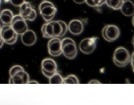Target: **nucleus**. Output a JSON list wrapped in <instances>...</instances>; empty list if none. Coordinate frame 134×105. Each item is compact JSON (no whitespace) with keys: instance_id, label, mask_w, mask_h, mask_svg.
Returning <instances> with one entry per match:
<instances>
[{"instance_id":"7","label":"nucleus","mask_w":134,"mask_h":105,"mask_svg":"<svg viewBox=\"0 0 134 105\" xmlns=\"http://www.w3.org/2000/svg\"><path fill=\"white\" fill-rule=\"evenodd\" d=\"M41 72L47 77L49 78L57 72V64L51 58H46L41 62Z\"/></svg>"},{"instance_id":"25","label":"nucleus","mask_w":134,"mask_h":105,"mask_svg":"<svg viewBox=\"0 0 134 105\" xmlns=\"http://www.w3.org/2000/svg\"><path fill=\"white\" fill-rule=\"evenodd\" d=\"M28 83H38L37 81H35V80H31V81L29 80Z\"/></svg>"},{"instance_id":"19","label":"nucleus","mask_w":134,"mask_h":105,"mask_svg":"<svg viewBox=\"0 0 134 105\" xmlns=\"http://www.w3.org/2000/svg\"><path fill=\"white\" fill-rule=\"evenodd\" d=\"M79 80L77 77L74 75H69L65 78H63L64 84H78Z\"/></svg>"},{"instance_id":"26","label":"nucleus","mask_w":134,"mask_h":105,"mask_svg":"<svg viewBox=\"0 0 134 105\" xmlns=\"http://www.w3.org/2000/svg\"><path fill=\"white\" fill-rule=\"evenodd\" d=\"M5 2H9V0H4Z\"/></svg>"},{"instance_id":"18","label":"nucleus","mask_w":134,"mask_h":105,"mask_svg":"<svg viewBox=\"0 0 134 105\" xmlns=\"http://www.w3.org/2000/svg\"><path fill=\"white\" fill-rule=\"evenodd\" d=\"M106 0H85V2L91 7H100L105 4Z\"/></svg>"},{"instance_id":"24","label":"nucleus","mask_w":134,"mask_h":105,"mask_svg":"<svg viewBox=\"0 0 134 105\" xmlns=\"http://www.w3.org/2000/svg\"><path fill=\"white\" fill-rule=\"evenodd\" d=\"M89 84H92V83H100V82L97 80H95V79H93V80H91L90 81L88 82Z\"/></svg>"},{"instance_id":"10","label":"nucleus","mask_w":134,"mask_h":105,"mask_svg":"<svg viewBox=\"0 0 134 105\" xmlns=\"http://www.w3.org/2000/svg\"><path fill=\"white\" fill-rule=\"evenodd\" d=\"M47 47L49 53L52 56H58L62 54L61 40L59 37L51 38L48 43Z\"/></svg>"},{"instance_id":"4","label":"nucleus","mask_w":134,"mask_h":105,"mask_svg":"<svg viewBox=\"0 0 134 105\" xmlns=\"http://www.w3.org/2000/svg\"><path fill=\"white\" fill-rule=\"evenodd\" d=\"M103 38L108 42H113L117 40L120 36V30L115 25H107L102 30Z\"/></svg>"},{"instance_id":"20","label":"nucleus","mask_w":134,"mask_h":105,"mask_svg":"<svg viewBox=\"0 0 134 105\" xmlns=\"http://www.w3.org/2000/svg\"><path fill=\"white\" fill-rule=\"evenodd\" d=\"M23 69H24V68L22 67V66H21L20 65H14V66H12L9 70L10 77L13 76L14 74H15L18 72L23 70Z\"/></svg>"},{"instance_id":"9","label":"nucleus","mask_w":134,"mask_h":105,"mask_svg":"<svg viewBox=\"0 0 134 105\" xmlns=\"http://www.w3.org/2000/svg\"><path fill=\"white\" fill-rule=\"evenodd\" d=\"M10 26L18 34H22L28 29L26 20L19 14L13 16Z\"/></svg>"},{"instance_id":"16","label":"nucleus","mask_w":134,"mask_h":105,"mask_svg":"<svg viewBox=\"0 0 134 105\" xmlns=\"http://www.w3.org/2000/svg\"><path fill=\"white\" fill-rule=\"evenodd\" d=\"M124 0H106L105 4L114 10L120 9Z\"/></svg>"},{"instance_id":"8","label":"nucleus","mask_w":134,"mask_h":105,"mask_svg":"<svg viewBox=\"0 0 134 105\" xmlns=\"http://www.w3.org/2000/svg\"><path fill=\"white\" fill-rule=\"evenodd\" d=\"M97 39V37H93L83 39L79 44L80 51L86 54H89L92 53L96 47Z\"/></svg>"},{"instance_id":"5","label":"nucleus","mask_w":134,"mask_h":105,"mask_svg":"<svg viewBox=\"0 0 134 105\" xmlns=\"http://www.w3.org/2000/svg\"><path fill=\"white\" fill-rule=\"evenodd\" d=\"M0 34L4 42L8 44H13L17 40L18 34L10 25H5L1 28Z\"/></svg>"},{"instance_id":"27","label":"nucleus","mask_w":134,"mask_h":105,"mask_svg":"<svg viewBox=\"0 0 134 105\" xmlns=\"http://www.w3.org/2000/svg\"><path fill=\"white\" fill-rule=\"evenodd\" d=\"M42 1H46V0H42Z\"/></svg>"},{"instance_id":"17","label":"nucleus","mask_w":134,"mask_h":105,"mask_svg":"<svg viewBox=\"0 0 134 105\" xmlns=\"http://www.w3.org/2000/svg\"><path fill=\"white\" fill-rule=\"evenodd\" d=\"M49 78V83L51 84H62L63 82V78L57 72H56Z\"/></svg>"},{"instance_id":"6","label":"nucleus","mask_w":134,"mask_h":105,"mask_svg":"<svg viewBox=\"0 0 134 105\" xmlns=\"http://www.w3.org/2000/svg\"><path fill=\"white\" fill-rule=\"evenodd\" d=\"M19 15L25 20L34 21L37 17V13L28 2H24L19 6Z\"/></svg>"},{"instance_id":"3","label":"nucleus","mask_w":134,"mask_h":105,"mask_svg":"<svg viewBox=\"0 0 134 105\" xmlns=\"http://www.w3.org/2000/svg\"><path fill=\"white\" fill-rule=\"evenodd\" d=\"M131 56L129 51L124 47H118L113 54V62L118 67L126 66L130 60Z\"/></svg>"},{"instance_id":"2","label":"nucleus","mask_w":134,"mask_h":105,"mask_svg":"<svg viewBox=\"0 0 134 105\" xmlns=\"http://www.w3.org/2000/svg\"><path fill=\"white\" fill-rule=\"evenodd\" d=\"M62 54L69 59H74L77 54L75 41L70 38H65L61 40Z\"/></svg>"},{"instance_id":"21","label":"nucleus","mask_w":134,"mask_h":105,"mask_svg":"<svg viewBox=\"0 0 134 105\" xmlns=\"http://www.w3.org/2000/svg\"><path fill=\"white\" fill-rule=\"evenodd\" d=\"M9 2L13 5L19 7L24 2H25V0H9Z\"/></svg>"},{"instance_id":"15","label":"nucleus","mask_w":134,"mask_h":105,"mask_svg":"<svg viewBox=\"0 0 134 105\" xmlns=\"http://www.w3.org/2000/svg\"><path fill=\"white\" fill-rule=\"evenodd\" d=\"M120 9L125 16L127 17L132 16L134 14V4L130 0L124 1Z\"/></svg>"},{"instance_id":"1","label":"nucleus","mask_w":134,"mask_h":105,"mask_svg":"<svg viewBox=\"0 0 134 105\" xmlns=\"http://www.w3.org/2000/svg\"><path fill=\"white\" fill-rule=\"evenodd\" d=\"M39 11L43 19L48 22L54 17L57 9L53 4L49 1H42L39 5Z\"/></svg>"},{"instance_id":"22","label":"nucleus","mask_w":134,"mask_h":105,"mask_svg":"<svg viewBox=\"0 0 134 105\" xmlns=\"http://www.w3.org/2000/svg\"><path fill=\"white\" fill-rule=\"evenodd\" d=\"M75 3L78 4H82L85 2V0H73Z\"/></svg>"},{"instance_id":"14","label":"nucleus","mask_w":134,"mask_h":105,"mask_svg":"<svg viewBox=\"0 0 134 105\" xmlns=\"http://www.w3.org/2000/svg\"><path fill=\"white\" fill-rule=\"evenodd\" d=\"M13 14L9 9H4L0 14V27L2 28L5 25H10Z\"/></svg>"},{"instance_id":"23","label":"nucleus","mask_w":134,"mask_h":105,"mask_svg":"<svg viewBox=\"0 0 134 105\" xmlns=\"http://www.w3.org/2000/svg\"><path fill=\"white\" fill-rule=\"evenodd\" d=\"M4 42L3 40L2 39V38L1 37V34H0V48L2 47V46H3V44H4Z\"/></svg>"},{"instance_id":"13","label":"nucleus","mask_w":134,"mask_h":105,"mask_svg":"<svg viewBox=\"0 0 134 105\" xmlns=\"http://www.w3.org/2000/svg\"><path fill=\"white\" fill-rule=\"evenodd\" d=\"M21 35V40L26 46H32L37 41V36L32 30L28 29Z\"/></svg>"},{"instance_id":"12","label":"nucleus","mask_w":134,"mask_h":105,"mask_svg":"<svg viewBox=\"0 0 134 105\" xmlns=\"http://www.w3.org/2000/svg\"><path fill=\"white\" fill-rule=\"evenodd\" d=\"M29 80V76L24 69L20 71L10 77L9 83L15 84H25L28 83Z\"/></svg>"},{"instance_id":"11","label":"nucleus","mask_w":134,"mask_h":105,"mask_svg":"<svg viewBox=\"0 0 134 105\" xmlns=\"http://www.w3.org/2000/svg\"><path fill=\"white\" fill-rule=\"evenodd\" d=\"M68 30L74 35H79L84 30V24L79 19H73L68 25Z\"/></svg>"}]
</instances>
